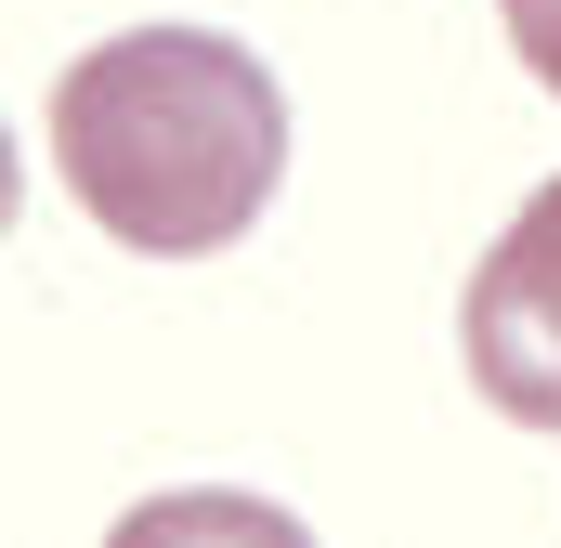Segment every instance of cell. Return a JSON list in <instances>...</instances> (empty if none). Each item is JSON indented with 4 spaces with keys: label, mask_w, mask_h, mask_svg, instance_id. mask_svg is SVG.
<instances>
[{
    "label": "cell",
    "mask_w": 561,
    "mask_h": 548,
    "mask_svg": "<svg viewBox=\"0 0 561 548\" xmlns=\"http://www.w3.org/2000/svg\"><path fill=\"white\" fill-rule=\"evenodd\" d=\"M53 183L144 262H209L287 183V79L222 26H118L53 79Z\"/></svg>",
    "instance_id": "6da1fadb"
},
{
    "label": "cell",
    "mask_w": 561,
    "mask_h": 548,
    "mask_svg": "<svg viewBox=\"0 0 561 548\" xmlns=\"http://www.w3.org/2000/svg\"><path fill=\"white\" fill-rule=\"evenodd\" d=\"M457 353L470 392L523 431H561V183H536L510 209V236L483 249L470 300H457Z\"/></svg>",
    "instance_id": "7a4b0ae2"
},
{
    "label": "cell",
    "mask_w": 561,
    "mask_h": 548,
    "mask_svg": "<svg viewBox=\"0 0 561 548\" xmlns=\"http://www.w3.org/2000/svg\"><path fill=\"white\" fill-rule=\"evenodd\" d=\"M496 13H510V53L561 92V0H496Z\"/></svg>",
    "instance_id": "3957f363"
}]
</instances>
